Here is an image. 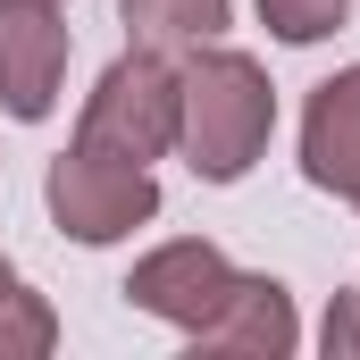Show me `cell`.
<instances>
[{"label": "cell", "instance_id": "cell-1", "mask_svg": "<svg viewBox=\"0 0 360 360\" xmlns=\"http://www.w3.org/2000/svg\"><path fill=\"white\" fill-rule=\"evenodd\" d=\"M276 134V84L252 51L201 42L176 59V151L201 184H243Z\"/></svg>", "mask_w": 360, "mask_h": 360}, {"label": "cell", "instance_id": "cell-2", "mask_svg": "<svg viewBox=\"0 0 360 360\" xmlns=\"http://www.w3.org/2000/svg\"><path fill=\"white\" fill-rule=\"evenodd\" d=\"M76 143L84 151H109V160H168L176 151V59L168 51H126L101 68V84L84 92V117H76Z\"/></svg>", "mask_w": 360, "mask_h": 360}, {"label": "cell", "instance_id": "cell-3", "mask_svg": "<svg viewBox=\"0 0 360 360\" xmlns=\"http://www.w3.org/2000/svg\"><path fill=\"white\" fill-rule=\"evenodd\" d=\"M42 201H51V226H59L68 243H84V252L126 243L134 226L160 218V184H151V168L109 160V151H84V143H68V151L51 160Z\"/></svg>", "mask_w": 360, "mask_h": 360}, {"label": "cell", "instance_id": "cell-4", "mask_svg": "<svg viewBox=\"0 0 360 360\" xmlns=\"http://www.w3.org/2000/svg\"><path fill=\"white\" fill-rule=\"evenodd\" d=\"M68 51H76V34H68L59 0H0V117L42 126L68 84Z\"/></svg>", "mask_w": 360, "mask_h": 360}, {"label": "cell", "instance_id": "cell-5", "mask_svg": "<svg viewBox=\"0 0 360 360\" xmlns=\"http://www.w3.org/2000/svg\"><path fill=\"white\" fill-rule=\"evenodd\" d=\"M226 285H235V260H226L210 235H176V243H160V252H143V260L126 269V302H134L143 319L193 335V327L226 302Z\"/></svg>", "mask_w": 360, "mask_h": 360}, {"label": "cell", "instance_id": "cell-6", "mask_svg": "<svg viewBox=\"0 0 360 360\" xmlns=\"http://www.w3.org/2000/svg\"><path fill=\"white\" fill-rule=\"evenodd\" d=\"M193 344V360H285L293 344H302V319H293V293L276 285V276H243L235 269V285H226V302L184 335Z\"/></svg>", "mask_w": 360, "mask_h": 360}, {"label": "cell", "instance_id": "cell-7", "mask_svg": "<svg viewBox=\"0 0 360 360\" xmlns=\"http://www.w3.org/2000/svg\"><path fill=\"white\" fill-rule=\"evenodd\" d=\"M302 176L319 193H352L360 176V68H335L327 84H310L302 101Z\"/></svg>", "mask_w": 360, "mask_h": 360}, {"label": "cell", "instance_id": "cell-8", "mask_svg": "<svg viewBox=\"0 0 360 360\" xmlns=\"http://www.w3.org/2000/svg\"><path fill=\"white\" fill-rule=\"evenodd\" d=\"M235 25V0H126V34L143 42V51H201V42H218Z\"/></svg>", "mask_w": 360, "mask_h": 360}, {"label": "cell", "instance_id": "cell-9", "mask_svg": "<svg viewBox=\"0 0 360 360\" xmlns=\"http://www.w3.org/2000/svg\"><path fill=\"white\" fill-rule=\"evenodd\" d=\"M59 352V310H51V293H34V285H0V360H42Z\"/></svg>", "mask_w": 360, "mask_h": 360}, {"label": "cell", "instance_id": "cell-10", "mask_svg": "<svg viewBox=\"0 0 360 360\" xmlns=\"http://www.w3.org/2000/svg\"><path fill=\"white\" fill-rule=\"evenodd\" d=\"M252 8H260V25H269L276 42H293V51L344 34V17H352V0H252Z\"/></svg>", "mask_w": 360, "mask_h": 360}, {"label": "cell", "instance_id": "cell-11", "mask_svg": "<svg viewBox=\"0 0 360 360\" xmlns=\"http://www.w3.org/2000/svg\"><path fill=\"white\" fill-rule=\"evenodd\" d=\"M319 344H327V360H360V285L327 302V327H319Z\"/></svg>", "mask_w": 360, "mask_h": 360}, {"label": "cell", "instance_id": "cell-12", "mask_svg": "<svg viewBox=\"0 0 360 360\" xmlns=\"http://www.w3.org/2000/svg\"><path fill=\"white\" fill-rule=\"evenodd\" d=\"M8 276H17V269H8V252H0V285H8Z\"/></svg>", "mask_w": 360, "mask_h": 360}, {"label": "cell", "instance_id": "cell-13", "mask_svg": "<svg viewBox=\"0 0 360 360\" xmlns=\"http://www.w3.org/2000/svg\"><path fill=\"white\" fill-rule=\"evenodd\" d=\"M344 201H352V210H360V176H352V193H344Z\"/></svg>", "mask_w": 360, "mask_h": 360}]
</instances>
